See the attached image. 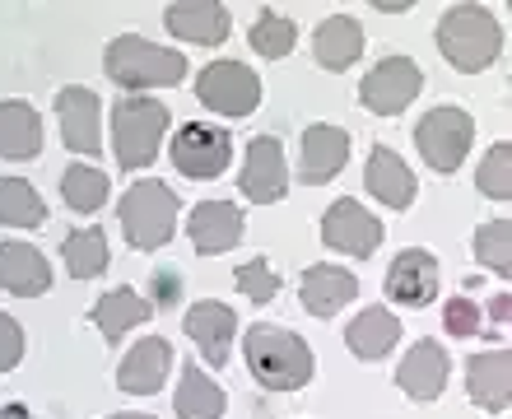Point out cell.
<instances>
[{
	"mask_svg": "<svg viewBox=\"0 0 512 419\" xmlns=\"http://www.w3.org/2000/svg\"><path fill=\"white\" fill-rule=\"evenodd\" d=\"M243 350H247V368L252 378L270 392H298L312 382V350L308 340L284 331V326H252L243 336Z\"/></svg>",
	"mask_w": 512,
	"mask_h": 419,
	"instance_id": "6da1fadb",
	"label": "cell"
},
{
	"mask_svg": "<svg viewBox=\"0 0 512 419\" xmlns=\"http://www.w3.org/2000/svg\"><path fill=\"white\" fill-rule=\"evenodd\" d=\"M438 52L461 70V75H480L499 61L503 52V24L485 5H447L438 19Z\"/></svg>",
	"mask_w": 512,
	"mask_h": 419,
	"instance_id": "7a4b0ae2",
	"label": "cell"
},
{
	"mask_svg": "<svg viewBox=\"0 0 512 419\" xmlns=\"http://www.w3.org/2000/svg\"><path fill=\"white\" fill-rule=\"evenodd\" d=\"M103 70H108V80L122 84V89H154V84L187 80V56L140 38V33H122V38L108 42Z\"/></svg>",
	"mask_w": 512,
	"mask_h": 419,
	"instance_id": "3957f363",
	"label": "cell"
},
{
	"mask_svg": "<svg viewBox=\"0 0 512 419\" xmlns=\"http://www.w3.org/2000/svg\"><path fill=\"white\" fill-rule=\"evenodd\" d=\"M177 210H182L177 191L168 187V182H159V177L126 187L122 205H117L126 243H131L135 252H159V247L173 238V229H177Z\"/></svg>",
	"mask_w": 512,
	"mask_h": 419,
	"instance_id": "277c9868",
	"label": "cell"
},
{
	"mask_svg": "<svg viewBox=\"0 0 512 419\" xmlns=\"http://www.w3.org/2000/svg\"><path fill=\"white\" fill-rule=\"evenodd\" d=\"M163 131H168V108L159 98H140V94L122 98L112 108V154H117V168L135 173V168L159 159Z\"/></svg>",
	"mask_w": 512,
	"mask_h": 419,
	"instance_id": "5b68a950",
	"label": "cell"
},
{
	"mask_svg": "<svg viewBox=\"0 0 512 419\" xmlns=\"http://www.w3.org/2000/svg\"><path fill=\"white\" fill-rule=\"evenodd\" d=\"M471 140H475V122H471V112H461V108H433L415 126V145L424 154V163H429L433 173H447V177L457 173L461 159L471 154Z\"/></svg>",
	"mask_w": 512,
	"mask_h": 419,
	"instance_id": "8992f818",
	"label": "cell"
},
{
	"mask_svg": "<svg viewBox=\"0 0 512 419\" xmlns=\"http://www.w3.org/2000/svg\"><path fill=\"white\" fill-rule=\"evenodd\" d=\"M196 98L219 117H247L261 103V80L243 61H210L196 75Z\"/></svg>",
	"mask_w": 512,
	"mask_h": 419,
	"instance_id": "52a82bcc",
	"label": "cell"
},
{
	"mask_svg": "<svg viewBox=\"0 0 512 419\" xmlns=\"http://www.w3.org/2000/svg\"><path fill=\"white\" fill-rule=\"evenodd\" d=\"M419 94H424V70L410 56H387L359 84V103L368 112H378V117H401Z\"/></svg>",
	"mask_w": 512,
	"mask_h": 419,
	"instance_id": "ba28073f",
	"label": "cell"
},
{
	"mask_svg": "<svg viewBox=\"0 0 512 419\" xmlns=\"http://www.w3.org/2000/svg\"><path fill=\"white\" fill-rule=\"evenodd\" d=\"M168 159L177 163V173L196 177V182H210V177H219L224 163L233 159L229 126H205V122L177 126L173 145H168Z\"/></svg>",
	"mask_w": 512,
	"mask_h": 419,
	"instance_id": "9c48e42d",
	"label": "cell"
},
{
	"mask_svg": "<svg viewBox=\"0 0 512 419\" xmlns=\"http://www.w3.org/2000/svg\"><path fill=\"white\" fill-rule=\"evenodd\" d=\"M56 117H61V140L70 154H103V103L94 89L70 84L56 94Z\"/></svg>",
	"mask_w": 512,
	"mask_h": 419,
	"instance_id": "30bf717a",
	"label": "cell"
},
{
	"mask_svg": "<svg viewBox=\"0 0 512 419\" xmlns=\"http://www.w3.org/2000/svg\"><path fill=\"white\" fill-rule=\"evenodd\" d=\"M238 191L256 205H275L289 191V163H284V145L280 136H256L247 145V163L238 173Z\"/></svg>",
	"mask_w": 512,
	"mask_h": 419,
	"instance_id": "8fae6325",
	"label": "cell"
},
{
	"mask_svg": "<svg viewBox=\"0 0 512 419\" xmlns=\"http://www.w3.org/2000/svg\"><path fill=\"white\" fill-rule=\"evenodd\" d=\"M322 243L345 252V257H354V261H364L382 247V224L368 215L359 201H336L322 215Z\"/></svg>",
	"mask_w": 512,
	"mask_h": 419,
	"instance_id": "7c38bea8",
	"label": "cell"
},
{
	"mask_svg": "<svg viewBox=\"0 0 512 419\" xmlns=\"http://www.w3.org/2000/svg\"><path fill=\"white\" fill-rule=\"evenodd\" d=\"M187 336L196 340V350L205 354V364L210 368H224L229 364V350H233V336H238V312L229 303H219V298H201V303H191L187 317Z\"/></svg>",
	"mask_w": 512,
	"mask_h": 419,
	"instance_id": "4fadbf2b",
	"label": "cell"
},
{
	"mask_svg": "<svg viewBox=\"0 0 512 419\" xmlns=\"http://www.w3.org/2000/svg\"><path fill=\"white\" fill-rule=\"evenodd\" d=\"M447 373H452V359H447V350L438 345V340H415L410 345V354L401 359V368H396V387H401L410 401H438L447 387Z\"/></svg>",
	"mask_w": 512,
	"mask_h": 419,
	"instance_id": "5bb4252c",
	"label": "cell"
},
{
	"mask_svg": "<svg viewBox=\"0 0 512 419\" xmlns=\"http://www.w3.org/2000/svg\"><path fill=\"white\" fill-rule=\"evenodd\" d=\"M438 284H443L438 261L429 252H419V247H405L387 271V298L401 303V308H429L438 298Z\"/></svg>",
	"mask_w": 512,
	"mask_h": 419,
	"instance_id": "9a60e30c",
	"label": "cell"
},
{
	"mask_svg": "<svg viewBox=\"0 0 512 419\" xmlns=\"http://www.w3.org/2000/svg\"><path fill=\"white\" fill-rule=\"evenodd\" d=\"M187 233L201 257H224L243 243V210L233 201H201L187 219Z\"/></svg>",
	"mask_w": 512,
	"mask_h": 419,
	"instance_id": "2e32d148",
	"label": "cell"
},
{
	"mask_svg": "<svg viewBox=\"0 0 512 419\" xmlns=\"http://www.w3.org/2000/svg\"><path fill=\"white\" fill-rule=\"evenodd\" d=\"M163 24H168V33L182 42L219 47V42L229 38L233 14H229V5H219V0H177V5L163 10Z\"/></svg>",
	"mask_w": 512,
	"mask_h": 419,
	"instance_id": "e0dca14e",
	"label": "cell"
},
{
	"mask_svg": "<svg viewBox=\"0 0 512 419\" xmlns=\"http://www.w3.org/2000/svg\"><path fill=\"white\" fill-rule=\"evenodd\" d=\"M350 159V131L331 122H317L303 131V163H298V182L303 187H322L345 168Z\"/></svg>",
	"mask_w": 512,
	"mask_h": 419,
	"instance_id": "ac0fdd59",
	"label": "cell"
},
{
	"mask_svg": "<svg viewBox=\"0 0 512 419\" xmlns=\"http://www.w3.org/2000/svg\"><path fill=\"white\" fill-rule=\"evenodd\" d=\"M364 187L373 191V201L391 205V210H410L415 205V173H410V163H401V154L387 145H373L368 149V168H364Z\"/></svg>",
	"mask_w": 512,
	"mask_h": 419,
	"instance_id": "d6986e66",
	"label": "cell"
},
{
	"mask_svg": "<svg viewBox=\"0 0 512 419\" xmlns=\"http://www.w3.org/2000/svg\"><path fill=\"white\" fill-rule=\"evenodd\" d=\"M466 387L471 401L489 415H503L512 401V354L508 350H485L466 364Z\"/></svg>",
	"mask_w": 512,
	"mask_h": 419,
	"instance_id": "ffe728a7",
	"label": "cell"
},
{
	"mask_svg": "<svg viewBox=\"0 0 512 419\" xmlns=\"http://www.w3.org/2000/svg\"><path fill=\"white\" fill-rule=\"evenodd\" d=\"M168 364H173V350H168V340L163 336H145L140 345H131L117 368V387L131 396H154L168 378Z\"/></svg>",
	"mask_w": 512,
	"mask_h": 419,
	"instance_id": "44dd1931",
	"label": "cell"
},
{
	"mask_svg": "<svg viewBox=\"0 0 512 419\" xmlns=\"http://www.w3.org/2000/svg\"><path fill=\"white\" fill-rule=\"evenodd\" d=\"M354 294H359V280H354L345 266H331V261L308 266V275L298 284V298H303V308H308L312 317H331V312H340L345 303H354Z\"/></svg>",
	"mask_w": 512,
	"mask_h": 419,
	"instance_id": "7402d4cb",
	"label": "cell"
},
{
	"mask_svg": "<svg viewBox=\"0 0 512 419\" xmlns=\"http://www.w3.org/2000/svg\"><path fill=\"white\" fill-rule=\"evenodd\" d=\"M0 289L19 298H38L52 289V266L38 247L28 243H0Z\"/></svg>",
	"mask_w": 512,
	"mask_h": 419,
	"instance_id": "603a6c76",
	"label": "cell"
},
{
	"mask_svg": "<svg viewBox=\"0 0 512 419\" xmlns=\"http://www.w3.org/2000/svg\"><path fill=\"white\" fill-rule=\"evenodd\" d=\"M359 52H364V28L350 14H331L312 33V56H317L322 70H350L359 61Z\"/></svg>",
	"mask_w": 512,
	"mask_h": 419,
	"instance_id": "cb8c5ba5",
	"label": "cell"
},
{
	"mask_svg": "<svg viewBox=\"0 0 512 419\" xmlns=\"http://www.w3.org/2000/svg\"><path fill=\"white\" fill-rule=\"evenodd\" d=\"M396 340H401V322H396V312H387V308H368L345 326V345H350V354L364 359V364L387 359V354L396 350Z\"/></svg>",
	"mask_w": 512,
	"mask_h": 419,
	"instance_id": "d4e9b609",
	"label": "cell"
},
{
	"mask_svg": "<svg viewBox=\"0 0 512 419\" xmlns=\"http://www.w3.org/2000/svg\"><path fill=\"white\" fill-rule=\"evenodd\" d=\"M42 154V117L33 103L10 98L0 103V159H38Z\"/></svg>",
	"mask_w": 512,
	"mask_h": 419,
	"instance_id": "484cf974",
	"label": "cell"
},
{
	"mask_svg": "<svg viewBox=\"0 0 512 419\" xmlns=\"http://www.w3.org/2000/svg\"><path fill=\"white\" fill-rule=\"evenodd\" d=\"M149 317H154V303L149 298H140L135 289H112V294H103L94 303V326L103 331V340L108 345H117V340L131 331V326H145Z\"/></svg>",
	"mask_w": 512,
	"mask_h": 419,
	"instance_id": "4316f807",
	"label": "cell"
},
{
	"mask_svg": "<svg viewBox=\"0 0 512 419\" xmlns=\"http://www.w3.org/2000/svg\"><path fill=\"white\" fill-rule=\"evenodd\" d=\"M224 387L205 378V368L187 364L182 368V382H177V396H173V410L177 419H219L224 415Z\"/></svg>",
	"mask_w": 512,
	"mask_h": 419,
	"instance_id": "83f0119b",
	"label": "cell"
},
{
	"mask_svg": "<svg viewBox=\"0 0 512 419\" xmlns=\"http://www.w3.org/2000/svg\"><path fill=\"white\" fill-rule=\"evenodd\" d=\"M0 224L5 229H42L47 205L24 177H0Z\"/></svg>",
	"mask_w": 512,
	"mask_h": 419,
	"instance_id": "f1b7e54d",
	"label": "cell"
},
{
	"mask_svg": "<svg viewBox=\"0 0 512 419\" xmlns=\"http://www.w3.org/2000/svg\"><path fill=\"white\" fill-rule=\"evenodd\" d=\"M61 261L75 280H94L108 271V233L103 229H75L61 238Z\"/></svg>",
	"mask_w": 512,
	"mask_h": 419,
	"instance_id": "f546056e",
	"label": "cell"
},
{
	"mask_svg": "<svg viewBox=\"0 0 512 419\" xmlns=\"http://www.w3.org/2000/svg\"><path fill=\"white\" fill-rule=\"evenodd\" d=\"M61 196L75 215H94L98 205L108 201V173L103 168H89V163H70L61 173Z\"/></svg>",
	"mask_w": 512,
	"mask_h": 419,
	"instance_id": "4dcf8cb0",
	"label": "cell"
},
{
	"mask_svg": "<svg viewBox=\"0 0 512 419\" xmlns=\"http://www.w3.org/2000/svg\"><path fill=\"white\" fill-rule=\"evenodd\" d=\"M298 42V24L280 10H261L252 24V52H261L266 61H280V56L294 52Z\"/></svg>",
	"mask_w": 512,
	"mask_h": 419,
	"instance_id": "1f68e13d",
	"label": "cell"
},
{
	"mask_svg": "<svg viewBox=\"0 0 512 419\" xmlns=\"http://www.w3.org/2000/svg\"><path fill=\"white\" fill-rule=\"evenodd\" d=\"M475 261L494 275L512 271V224L508 219H489L475 229Z\"/></svg>",
	"mask_w": 512,
	"mask_h": 419,
	"instance_id": "d6a6232c",
	"label": "cell"
},
{
	"mask_svg": "<svg viewBox=\"0 0 512 419\" xmlns=\"http://www.w3.org/2000/svg\"><path fill=\"white\" fill-rule=\"evenodd\" d=\"M475 187L485 191L489 201H512V149H508V140H499V145L485 154L480 173H475Z\"/></svg>",
	"mask_w": 512,
	"mask_h": 419,
	"instance_id": "836d02e7",
	"label": "cell"
},
{
	"mask_svg": "<svg viewBox=\"0 0 512 419\" xmlns=\"http://www.w3.org/2000/svg\"><path fill=\"white\" fill-rule=\"evenodd\" d=\"M238 289H243L252 303H270V298L280 294V275L270 271V261L266 257H256V261H247V266H238Z\"/></svg>",
	"mask_w": 512,
	"mask_h": 419,
	"instance_id": "e575fe53",
	"label": "cell"
},
{
	"mask_svg": "<svg viewBox=\"0 0 512 419\" xmlns=\"http://www.w3.org/2000/svg\"><path fill=\"white\" fill-rule=\"evenodd\" d=\"M443 322H447V331H452L457 340H471V336H480V331H485V312L475 308L471 298H447Z\"/></svg>",
	"mask_w": 512,
	"mask_h": 419,
	"instance_id": "d590c367",
	"label": "cell"
},
{
	"mask_svg": "<svg viewBox=\"0 0 512 419\" xmlns=\"http://www.w3.org/2000/svg\"><path fill=\"white\" fill-rule=\"evenodd\" d=\"M19 359H24V331L10 312H0V373L19 368Z\"/></svg>",
	"mask_w": 512,
	"mask_h": 419,
	"instance_id": "8d00e7d4",
	"label": "cell"
},
{
	"mask_svg": "<svg viewBox=\"0 0 512 419\" xmlns=\"http://www.w3.org/2000/svg\"><path fill=\"white\" fill-rule=\"evenodd\" d=\"M489 322L508 326V294H494V303H489Z\"/></svg>",
	"mask_w": 512,
	"mask_h": 419,
	"instance_id": "74e56055",
	"label": "cell"
},
{
	"mask_svg": "<svg viewBox=\"0 0 512 419\" xmlns=\"http://www.w3.org/2000/svg\"><path fill=\"white\" fill-rule=\"evenodd\" d=\"M159 298L163 303H173L177 298V271H159Z\"/></svg>",
	"mask_w": 512,
	"mask_h": 419,
	"instance_id": "f35d334b",
	"label": "cell"
},
{
	"mask_svg": "<svg viewBox=\"0 0 512 419\" xmlns=\"http://www.w3.org/2000/svg\"><path fill=\"white\" fill-rule=\"evenodd\" d=\"M0 419H38V415H33L28 406H5L0 410Z\"/></svg>",
	"mask_w": 512,
	"mask_h": 419,
	"instance_id": "ab89813d",
	"label": "cell"
},
{
	"mask_svg": "<svg viewBox=\"0 0 512 419\" xmlns=\"http://www.w3.org/2000/svg\"><path fill=\"white\" fill-rule=\"evenodd\" d=\"M108 419H154V415H140V410H126V415H108Z\"/></svg>",
	"mask_w": 512,
	"mask_h": 419,
	"instance_id": "60d3db41",
	"label": "cell"
}]
</instances>
